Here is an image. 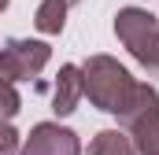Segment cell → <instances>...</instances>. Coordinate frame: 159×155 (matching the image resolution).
<instances>
[{"label": "cell", "mask_w": 159, "mask_h": 155, "mask_svg": "<svg viewBox=\"0 0 159 155\" xmlns=\"http://www.w3.org/2000/svg\"><path fill=\"white\" fill-rule=\"evenodd\" d=\"M19 111H22V96L15 89V81L0 78V122H11Z\"/></svg>", "instance_id": "9"}, {"label": "cell", "mask_w": 159, "mask_h": 155, "mask_svg": "<svg viewBox=\"0 0 159 155\" xmlns=\"http://www.w3.org/2000/svg\"><path fill=\"white\" fill-rule=\"evenodd\" d=\"M52 59V48L44 41H30V37H11L0 44V78L7 81H30L37 78Z\"/></svg>", "instance_id": "3"}, {"label": "cell", "mask_w": 159, "mask_h": 155, "mask_svg": "<svg viewBox=\"0 0 159 155\" xmlns=\"http://www.w3.org/2000/svg\"><path fill=\"white\" fill-rule=\"evenodd\" d=\"M115 37L144 70H159V19L148 7H133V4L119 7L115 11Z\"/></svg>", "instance_id": "2"}, {"label": "cell", "mask_w": 159, "mask_h": 155, "mask_svg": "<svg viewBox=\"0 0 159 155\" xmlns=\"http://www.w3.org/2000/svg\"><path fill=\"white\" fill-rule=\"evenodd\" d=\"M7 4H11V0H0V15H4V11H7Z\"/></svg>", "instance_id": "11"}, {"label": "cell", "mask_w": 159, "mask_h": 155, "mask_svg": "<svg viewBox=\"0 0 159 155\" xmlns=\"http://www.w3.org/2000/svg\"><path fill=\"white\" fill-rule=\"evenodd\" d=\"M67 11H70V0H41L37 11H34V26L44 37H59L63 26H67Z\"/></svg>", "instance_id": "7"}, {"label": "cell", "mask_w": 159, "mask_h": 155, "mask_svg": "<svg viewBox=\"0 0 159 155\" xmlns=\"http://www.w3.org/2000/svg\"><path fill=\"white\" fill-rule=\"evenodd\" d=\"M22 148V133L11 122H0V155H19Z\"/></svg>", "instance_id": "10"}, {"label": "cell", "mask_w": 159, "mask_h": 155, "mask_svg": "<svg viewBox=\"0 0 159 155\" xmlns=\"http://www.w3.org/2000/svg\"><path fill=\"white\" fill-rule=\"evenodd\" d=\"M81 81H85L89 104L96 111H104V115H115V118H122L133 89H137L133 74L122 67L119 59H111V55H89L81 63Z\"/></svg>", "instance_id": "1"}, {"label": "cell", "mask_w": 159, "mask_h": 155, "mask_svg": "<svg viewBox=\"0 0 159 155\" xmlns=\"http://www.w3.org/2000/svg\"><path fill=\"white\" fill-rule=\"evenodd\" d=\"M126 126H129V137H133L137 155H159V107L137 115L133 122H126Z\"/></svg>", "instance_id": "6"}, {"label": "cell", "mask_w": 159, "mask_h": 155, "mask_svg": "<svg viewBox=\"0 0 159 155\" xmlns=\"http://www.w3.org/2000/svg\"><path fill=\"white\" fill-rule=\"evenodd\" d=\"M89 155H137V148H133L129 133H122V129H100L89 140Z\"/></svg>", "instance_id": "8"}, {"label": "cell", "mask_w": 159, "mask_h": 155, "mask_svg": "<svg viewBox=\"0 0 159 155\" xmlns=\"http://www.w3.org/2000/svg\"><path fill=\"white\" fill-rule=\"evenodd\" d=\"M85 96V81H81V67L78 63H63L59 74H56V85H52V111L59 118L74 115Z\"/></svg>", "instance_id": "5"}, {"label": "cell", "mask_w": 159, "mask_h": 155, "mask_svg": "<svg viewBox=\"0 0 159 155\" xmlns=\"http://www.w3.org/2000/svg\"><path fill=\"white\" fill-rule=\"evenodd\" d=\"M19 155H81V140L74 129H67L59 122H37L22 137Z\"/></svg>", "instance_id": "4"}]
</instances>
